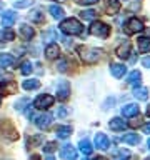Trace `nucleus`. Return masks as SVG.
<instances>
[{
    "instance_id": "obj_17",
    "label": "nucleus",
    "mask_w": 150,
    "mask_h": 160,
    "mask_svg": "<svg viewBox=\"0 0 150 160\" xmlns=\"http://www.w3.org/2000/svg\"><path fill=\"white\" fill-rule=\"evenodd\" d=\"M55 133H57L58 138H67L72 135V127H70V125H58V127L55 128Z\"/></svg>"
},
{
    "instance_id": "obj_1",
    "label": "nucleus",
    "mask_w": 150,
    "mask_h": 160,
    "mask_svg": "<svg viewBox=\"0 0 150 160\" xmlns=\"http://www.w3.org/2000/svg\"><path fill=\"white\" fill-rule=\"evenodd\" d=\"M80 58L83 60V63H95L97 60L102 57V48H95V47H78Z\"/></svg>"
},
{
    "instance_id": "obj_40",
    "label": "nucleus",
    "mask_w": 150,
    "mask_h": 160,
    "mask_svg": "<svg viewBox=\"0 0 150 160\" xmlns=\"http://www.w3.org/2000/svg\"><path fill=\"white\" fill-rule=\"evenodd\" d=\"M42 12H40V10H37V12H33V20H40L42 18V15H40Z\"/></svg>"
},
{
    "instance_id": "obj_2",
    "label": "nucleus",
    "mask_w": 150,
    "mask_h": 160,
    "mask_svg": "<svg viewBox=\"0 0 150 160\" xmlns=\"http://www.w3.org/2000/svg\"><path fill=\"white\" fill-rule=\"evenodd\" d=\"M60 30L63 33H68V35H80L83 32V25L77 18H65L60 23Z\"/></svg>"
},
{
    "instance_id": "obj_35",
    "label": "nucleus",
    "mask_w": 150,
    "mask_h": 160,
    "mask_svg": "<svg viewBox=\"0 0 150 160\" xmlns=\"http://www.w3.org/2000/svg\"><path fill=\"white\" fill-rule=\"evenodd\" d=\"M28 103V98H20L17 103H15V110H18V112H22L23 110V105Z\"/></svg>"
},
{
    "instance_id": "obj_42",
    "label": "nucleus",
    "mask_w": 150,
    "mask_h": 160,
    "mask_svg": "<svg viewBox=\"0 0 150 160\" xmlns=\"http://www.w3.org/2000/svg\"><path fill=\"white\" fill-rule=\"evenodd\" d=\"M30 160H40V157H38V155H32V157H30Z\"/></svg>"
},
{
    "instance_id": "obj_5",
    "label": "nucleus",
    "mask_w": 150,
    "mask_h": 160,
    "mask_svg": "<svg viewBox=\"0 0 150 160\" xmlns=\"http://www.w3.org/2000/svg\"><path fill=\"white\" fill-rule=\"evenodd\" d=\"M0 130H2V135H5L8 140H17L18 138V132L15 130V127L8 120H0Z\"/></svg>"
},
{
    "instance_id": "obj_25",
    "label": "nucleus",
    "mask_w": 150,
    "mask_h": 160,
    "mask_svg": "<svg viewBox=\"0 0 150 160\" xmlns=\"http://www.w3.org/2000/svg\"><path fill=\"white\" fill-rule=\"evenodd\" d=\"M48 12L52 13L53 18H58V20H60V18L63 17V8L60 7V5H50V7H48Z\"/></svg>"
},
{
    "instance_id": "obj_45",
    "label": "nucleus",
    "mask_w": 150,
    "mask_h": 160,
    "mask_svg": "<svg viewBox=\"0 0 150 160\" xmlns=\"http://www.w3.org/2000/svg\"><path fill=\"white\" fill-rule=\"evenodd\" d=\"M45 160H55L53 157H47V158H45Z\"/></svg>"
},
{
    "instance_id": "obj_6",
    "label": "nucleus",
    "mask_w": 150,
    "mask_h": 160,
    "mask_svg": "<svg viewBox=\"0 0 150 160\" xmlns=\"http://www.w3.org/2000/svg\"><path fill=\"white\" fill-rule=\"evenodd\" d=\"M52 120H53V115L45 112V113H40L35 117V125H37L38 128H48L50 123H52Z\"/></svg>"
},
{
    "instance_id": "obj_23",
    "label": "nucleus",
    "mask_w": 150,
    "mask_h": 160,
    "mask_svg": "<svg viewBox=\"0 0 150 160\" xmlns=\"http://www.w3.org/2000/svg\"><path fill=\"white\" fill-rule=\"evenodd\" d=\"M122 142L128 143V145H137V143H140V137L137 133H127L122 137Z\"/></svg>"
},
{
    "instance_id": "obj_7",
    "label": "nucleus",
    "mask_w": 150,
    "mask_h": 160,
    "mask_svg": "<svg viewBox=\"0 0 150 160\" xmlns=\"http://www.w3.org/2000/svg\"><path fill=\"white\" fill-rule=\"evenodd\" d=\"M70 95V83L67 80H60L57 85V98L58 100H67Z\"/></svg>"
},
{
    "instance_id": "obj_27",
    "label": "nucleus",
    "mask_w": 150,
    "mask_h": 160,
    "mask_svg": "<svg viewBox=\"0 0 150 160\" xmlns=\"http://www.w3.org/2000/svg\"><path fill=\"white\" fill-rule=\"evenodd\" d=\"M80 152H82L83 155H90L92 153V150H93V147H92V143L88 142V140H80Z\"/></svg>"
},
{
    "instance_id": "obj_16",
    "label": "nucleus",
    "mask_w": 150,
    "mask_h": 160,
    "mask_svg": "<svg viewBox=\"0 0 150 160\" xmlns=\"http://www.w3.org/2000/svg\"><path fill=\"white\" fill-rule=\"evenodd\" d=\"M105 3V10L108 12V15H113L120 10V2L118 0H103Z\"/></svg>"
},
{
    "instance_id": "obj_41",
    "label": "nucleus",
    "mask_w": 150,
    "mask_h": 160,
    "mask_svg": "<svg viewBox=\"0 0 150 160\" xmlns=\"http://www.w3.org/2000/svg\"><path fill=\"white\" fill-rule=\"evenodd\" d=\"M143 133H150V123H147V125H143Z\"/></svg>"
},
{
    "instance_id": "obj_18",
    "label": "nucleus",
    "mask_w": 150,
    "mask_h": 160,
    "mask_svg": "<svg viewBox=\"0 0 150 160\" xmlns=\"http://www.w3.org/2000/svg\"><path fill=\"white\" fill-rule=\"evenodd\" d=\"M45 55H47V58H57L60 55V48L57 43H50L47 45V48H45Z\"/></svg>"
},
{
    "instance_id": "obj_15",
    "label": "nucleus",
    "mask_w": 150,
    "mask_h": 160,
    "mask_svg": "<svg viewBox=\"0 0 150 160\" xmlns=\"http://www.w3.org/2000/svg\"><path fill=\"white\" fill-rule=\"evenodd\" d=\"M15 65V57L10 53H0V67L2 68H10Z\"/></svg>"
},
{
    "instance_id": "obj_28",
    "label": "nucleus",
    "mask_w": 150,
    "mask_h": 160,
    "mask_svg": "<svg viewBox=\"0 0 150 160\" xmlns=\"http://www.w3.org/2000/svg\"><path fill=\"white\" fill-rule=\"evenodd\" d=\"M40 87V80L37 78H30V80H25L23 82V88L25 90H35Z\"/></svg>"
},
{
    "instance_id": "obj_49",
    "label": "nucleus",
    "mask_w": 150,
    "mask_h": 160,
    "mask_svg": "<svg viewBox=\"0 0 150 160\" xmlns=\"http://www.w3.org/2000/svg\"><path fill=\"white\" fill-rule=\"evenodd\" d=\"M145 160H150V157H148V158H145Z\"/></svg>"
},
{
    "instance_id": "obj_19",
    "label": "nucleus",
    "mask_w": 150,
    "mask_h": 160,
    "mask_svg": "<svg viewBox=\"0 0 150 160\" xmlns=\"http://www.w3.org/2000/svg\"><path fill=\"white\" fill-rule=\"evenodd\" d=\"M20 35H22V37L25 38V40H30L35 35V30L30 27V25H27V23H23V25H20Z\"/></svg>"
},
{
    "instance_id": "obj_38",
    "label": "nucleus",
    "mask_w": 150,
    "mask_h": 160,
    "mask_svg": "<svg viewBox=\"0 0 150 160\" xmlns=\"http://www.w3.org/2000/svg\"><path fill=\"white\" fill-rule=\"evenodd\" d=\"M142 63H143V67L150 68V57H143V58H142Z\"/></svg>"
},
{
    "instance_id": "obj_21",
    "label": "nucleus",
    "mask_w": 150,
    "mask_h": 160,
    "mask_svg": "<svg viewBox=\"0 0 150 160\" xmlns=\"http://www.w3.org/2000/svg\"><path fill=\"white\" fill-rule=\"evenodd\" d=\"M140 82H142V73H140V72L133 70V72H130V73H128L127 83H130V85H140Z\"/></svg>"
},
{
    "instance_id": "obj_48",
    "label": "nucleus",
    "mask_w": 150,
    "mask_h": 160,
    "mask_svg": "<svg viewBox=\"0 0 150 160\" xmlns=\"http://www.w3.org/2000/svg\"><path fill=\"white\" fill-rule=\"evenodd\" d=\"M77 160H78V158H77ZM80 160H85V158H80Z\"/></svg>"
},
{
    "instance_id": "obj_46",
    "label": "nucleus",
    "mask_w": 150,
    "mask_h": 160,
    "mask_svg": "<svg viewBox=\"0 0 150 160\" xmlns=\"http://www.w3.org/2000/svg\"><path fill=\"white\" fill-rule=\"evenodd\" d=\"M147 115H150V105H148V108H147Z\"/></svg>"
},
{
    "instance_id": "obj_10",
    "label": "nucleus",
    "mask_w": 150,
    "mask_h": 160,
    "mask_svg": "<svg viewBox=\"0 0 150 160\" xmlns=\"http://www.w3.org/2000/svg\"><path fill=\"white\" fill-rule=\"evenodd\" d=\"M15 20H17V13H15L13 10H5V12L2 13V25L5 28L12 27V25L15 23Z\"/></svg>"
},
{
    "instance_id": "obj_34",
    "label": "nucleus",
    "mask_w": 150,
    "mask_h": 160,
    "mask_svg": "<svg viewBox=\"0 0 150 160\" xmlns=\"http://www.w3.org/2000/svg\"><path fill=\"white\" fill-rule=\"evenodd\" d=\"M32 70H33L32 63H30V62H23V63H22V68H20V72H22L23 75H28Z\"/></svg>"
},
{
    "instance_id": "obj_4",
    "label": "nucleus",
    "mask_w": 150,
    "mask_h": 160,
    "mask_svg": "<svg viewBox=\"0 0 150 160\" xmlns=\"http://www.w3.org/2000/svg\"><path fill=\"white\" fill-rule=\"evenodd\" d=\"M90 33L95 35V37H108L110 35V27L107 23H103V22H93L92 23V27H90Z\"/></svg>"
},
{
    "instance_id": "obj_26",
    "label": "nucleus",
    "mask_w": 150,
    "mask_h": 160,
    "mask_svg": "<svg viewBox=\"0 0 150 160\" xmlns=\"http://www.w3.org/2000/svg\"><path fill=\"white\" fill-rule=\"evenodd\" d=\"M15 38V32L10 28H3L0 30V40H3V42H10V40Z\"/></svg>"
},
{
    "instance_id": "obj_32",
    "label": "nucleus",
    "mask_w": 150,
    "mask_h": 160,
    "mask_svg": "<svg viewBox=\"0 0 150 160\" xmlns=\"http://www.w3.org/2000/svg\"><path fill=\"white\" fill-rule=\"evenodd\" d=\"M40 142H42V135H35V137H30L27 145L28 147H35V145H38Z\"/></svg>"
},
{
    "instance_id": "obj_29",
    "label": "nucleus",
    "mask_w": 150,
    "mask_h": 160,
    "mask_svg": "<svg viewBox=\"0 0 150 160\" xmlns=\"http://www.w3.org/2000/svg\"><path fill=\"white\" fill-rule=\"evenodd\" d=\"M112 157H113V160H127L130 157V152H128V150L120 148V150H117V152L112 153Z\"/></svg>"
},
{
    "instance_id": "obj_8",
    "label": "nucleus",
    "mask_w": 150,
    "mask_h": 160,
    "mask_svg": "<svg viewBox=\"0 0 150 160\" xmlns=\"http://www.w3.org/2000/svg\"><path fill=\"white\" fill-rule=\"evenodd\" d=\"M142 30H143V23L138 18H130L125 23V32L127 33H137V32H142Z\"/></svg>"
},
{
    "instance_id": "obj_37",
    "label": "nucleus",
    "mask_w": 150,
    "mask_h": 160,
    "mask_svg": "<svg viewBox=\"0 0 150 160\" xmlns=\"http://www.w3.org/2000/svg\"><path fill=\"white\" fill-rule=\"evenodd\" d=\"M78 3H82V5H92V3H97L98 0H77Z\"/></svg>"
},
{
    "instance_id": "obj_11",
    "label": "nucleus",
    "mask_w": 150,
    "mask_h": 160,
    "mask_svg": "<svg viewBox=\"0 0 150 160\" xmlns=\"http://www.w3.org/2000/svg\"><path fill=\"white\" fill-rule=\"evenodd\" d=\"M108 127H110V130H113V132H123V130L127 128V122L120 117H115L108 122Z\"/></svg>"
},
{
    "instance_id": "obj_22",
    "label": "nucleus",
    "mask_w": 150,
    "mask_h": 160,
    "mask_svg": "<svg viewBox=\"0 0 150 160\" xmlns=\"http://www.w3.org/2000/svg\"><path fill=\"white\" fill-rule=\"evenodd\" d=\"M117 55L120 58H128V55H130V42H125V43L120 45V47L117 48Z\"/></svg>"
},
{
    "instance_id": "obj_14",
    "label": "nucleus",
    "mask_w": 150,
    "mask_h": 160,
    "mask_svg": "<svg viewBox=\"0 0 150 160\" xmlns=\"http://www.w3.org/2000/svg\"><path fill=\"white\" fill-rule=\"evenodd\" d=\"M110 72H112V75L115 78H122L125 75V72H127V67L123 63H112L110 65Z\"/></svg>"
},
{
    "instance_id": "obj_13",
    "label": "nucleus",
    "mask_w": 150,
    "mask_h": 160,
    "mask_svg": "<svg viewBox=\"0 0 150 160\" xmlns=\"http://www.w3.org/2000/svg\"><path fill=\"white\" fill-rule=\"evenodd\" d=\"M140 108L137 103H127L125 107H122V115L123 117H135V115H138Z\"/></svg>"
},
{
    "instance_id": "obj_33",
    "label": "nucleus",
    "mask_w": 150,
    "mask_h": 160,
    "mask_svg": "<svg viewBox=\"0 0 150 160\" xmlns=\"http://www.w3.org/2000/svg\"><path fill=\"white\" fill-rule=\"evenodd\" d=\"M55 150H57V143L55 142H47L43 145V152H47V153H52Z\"/></svg>"
},
{
    "instance_id": "obj_9",
    "label": "nucleus",
    "mask_w": 150,
    "mask_h": 160,
    "mask_svg": "<svg viewBox=\"0 0 150 160\" xmlns=\"http://www.w3.org/2000/svg\"><path fill=\"white\" fill-rule=\"evenodd\" d=\"M60 157L63 160H77V152H75V147H72L70 143H65L62 150H60Z\"/></svg>"
},
{
    "instance_id": "obj_30",
    "label": "nucleus",
    "mask_w": 150,
    "mask_h": 160,
    "mask_svg": "<svg viewBox=\"0 0 150 160\" xmlns=\"http://www.w3.org/2000/svg\"><path fill=\"white\" fill-rule=\"evenodd\" d=\"M32 5H33V0H15L13 2L15 8H27V7H32Z\"/></svg>"
},
{
    "instance_id": "obj_31",
    "label": "nucleus",
    "mask_w": 150,
    "mask_h": 160,
    "mask_svg": "<svg viewBox=\"0 0 150 160\" xmlns=\"http://www.w3.org/2000/svg\"><path fill=\"white\" fill-rule=\"evenodd\" d=\"M80 17L83 20H95L97 18V12H93V10H83V12H80Z\"/></svg>"
},
{
    "instance_id": "obj_50",
    "label": "nucleus",
    "mask_w": 150,
    "mask_h": 160,
    "mask_svg": "<svg viewBox=\"0 0 150 160\" xmlns=\"http://www.w3.org/2000/svg\"><path fill=\"white\" fill-rule=\"evenodd\" d=\"M0 7H2V5H0Z\"/></svg>"
},
{
    "instance_id": "obj_36",
    "label": "nucleus",
    "mask_w": 150,
    "mask_h": 160,
    "mask_svg": "<svg viewBox=\"0 0 150 160\" xmlns=\"http://www.w3.org/2000/svg\"><path fill=\"white\" fill-rule=\"evenodd\" d=\"M57 68H58V72H67V60H60L57 63Z\"/></svg>"
},
{
    "instance_id": "obj_24",
    "label": "nucleus",
    "mask_w": 150,
    "mask_h": 160,
    "mask_svg": "<svg viewBox=\"0 0 150 160\" xmlns=\"http://www.w3.org/2000/svg\"><path fill=\"white\" fill-rule=\"evenodd\" d=\"M133 97L137 98V100H147L148 98V88H145V87L135 88L133 90Z\"/></svg>"
},
{
    "instance_id": "obj_44",
    "label": "nucleus",
    "mask_w": 150,
    "mask_h": 160,
    "mask_svg": "<svg viewBox=\"0 0 150 160\" xmlns=\"http://www.w3.org/2000/svg\"><path fill=\"white\" fill-rule=\"evenodd\" d=\"M93 160H107V158H103V157H97V158H93Z\"/></svg>"
},
{
    "instance_id": "obj_39",
    "label": "nucleus",
    "mask_w": 150,
    "mask_h": 160,
    "mask_svg": "<svg viewBox=\"0 0 150 160\" xmlns=\"http://www.w3.org/2000/svg\"><path fill=\"white\" fill-rule=\"evenodd\" d=\"M57 115H58V117H62V118H63L65 115H67V108H65V107H60V110H58V113H57Z\"/></svg>"
},
{
    "instance_id": "obj_3",
    "label": "nucleus",
    "mask_w": 150,
    "mask_h": 160,
    "mask_svg": "<svg viewBox=\"0 0 150 160\" xmlns=\"http://www.w3.org/2000/svg\"><path fill=\"white\" fill-rule=\"evenodd\" d=\"M53 102H55V97H52V95H48V93L38 95V97L33 100V108L45 110V108L52 107V105H53Z\"/></svg>"
},
{
    "instance_id": "obj_12",
    "label": "nucleus",
    "mask_w": 150,
    "mask_h": 160,
    "mask_svg": "<svg viewBox=\"0 0 150 160\" xmlns=\"http://www.w3.org/2000/svg\"><path fill=\"white\" fill-rule=\"evenodd\" d=\"M108 145H110V140H108V137L105 133L98 132L97 135H95V147L97 148L105 150V148H108Z\"/></svg>"
},
{
    "instance_id": "obj_20",
    "label": "nucleus",
    "mask_w": 150,
    "mask_h": 160,
    "mask_svg": "<svg viewBox=\"0 0 150 160\" xmlns=\"http://www.w3.org/2000/svg\"><path fill=\"white\" fill-rule=\"evenodd\" d=\"M137 47H138V52H140V53H147V52H150V38H148V37L138 38Z\"/></svg>"
},
{
    "instance_id": "obj_43",
    "label": "nucleus",
    "mask_w": 150,
    "mask_h": 160,
    "mask_svg": "<svg viewBox=\"0 0 150 160\" xmlns=\"http://www.w3.org/2000/svg\"><path fill=\"white\" fill-rule=\"evenodd\" d=\"M2 93H5V88L2 87V85H0V95H2Z\"/></svg>"
},
{
    "instance_id": "obj_47",
    "label": "nucleus",
    "mask_w": 150,
    "mask_h": 160,
    "mask_svg": "<svg viewBox=\"0 0 150 160\" xmlns=\"http://www.w3.org/2000/svg\"><path fill=\"white\" fill-rule=\"evenodd\" d=\"M147 145H148V148H150V138H148V142H147Z\"/></svg>"
}]
</instances>
